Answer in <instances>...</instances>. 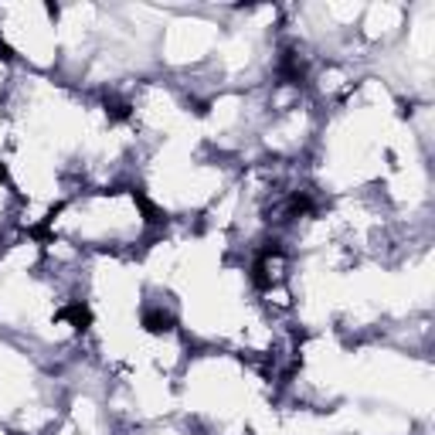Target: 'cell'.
Segmentation results:
<instances>
[{
    "mask_svg": "<svg viewBox=\"0 0 435 435\" xmlns=\"http://www.w3.org/2000/svg\"><path fill=\"white\" fill-rule=\"evenodd\" d=\"M58 317H62V320H72V326L85 330V326L92 323V310H89L85 303H72V306H65V310H62Z\"/></svg>",
    "mask_w": 435,
    "mask_h": 435,
    "instance_id": "obj_1",
    "label": "cell"
}]
</instances>
